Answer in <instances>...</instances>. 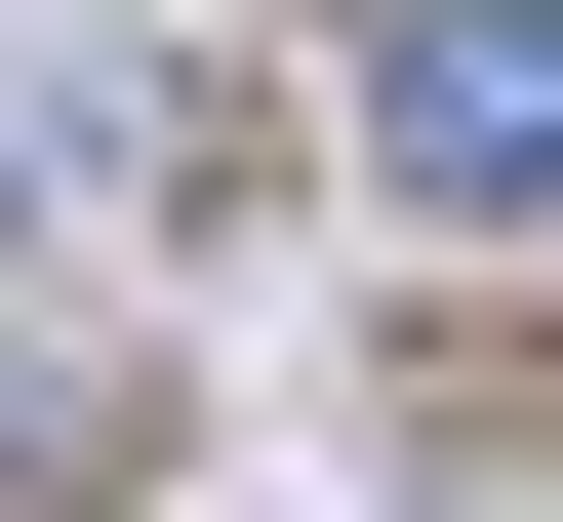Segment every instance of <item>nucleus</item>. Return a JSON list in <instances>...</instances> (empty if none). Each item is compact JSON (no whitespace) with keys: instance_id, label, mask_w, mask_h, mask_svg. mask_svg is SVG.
Instances as JSON below:
<instances>
[{"instance_id":"nucleus-1","label":"nucleus","mask_w":563,"mask_h":522,"mask_svg":"<svg viewBox=\"0 0 563 522\" xmlns=\"http://www.w3.org/2000/svg\"><path fill=\"white\" fill-rule=\"evenodd\" d=\"M363 162L402 201H563V0H402L363 41Z\"/></svg>"}]
</instances>
